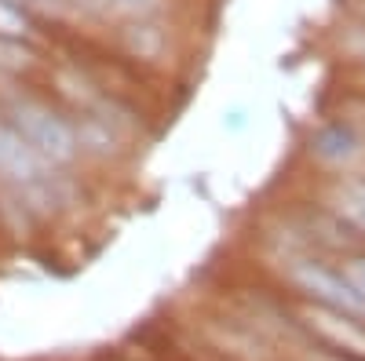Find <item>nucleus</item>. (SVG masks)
Here are the masks:
<instances>
[{"instance_id":"obj_1","label":"nucleus","mask_w":365,"mask_h":361,"mask_svg":"<svg viewBox=\"0 0 365 361\" xmlns=\"http://www.w3.org/2000/svg\"><path fill=\"white\" fill-rule=\"evenodd\" d=\"M0 175L19 190V197L34 204H55L58 201V175L51 172V161L41 157L11 125H0Z\"/></svg>"},{"instance_id":"obj_2","label":"nucleus","mask_w":365,"mask_h":361,"mask_svg":"<svg viewBox=\"0 0 365 361\" xmlns=\"http://www.w3.org/2000/svg\"><path fill=\"white\" fill-rule=\"evenodd\" d=\"M11 128L37 150L51 164H63L77 154V135L63 117H55L41 103H15L11 106Z\"/></svg>"},{"instance_id":"obj_3","label":"nucleus","mask_w":365,"mask_h":361,"mask_svg":"<svg viewBox=\"0 0 365 361\" xmlns=\"http://www.w3.org/2000/svg\"><path fill=\"white\" fill-rule=\"evenodd\" d=\"M289 274H292V281H296L303 292L314 295L322 307L344 310V314H358V318L365 314V295L351 285L347 274H336V270H329V266H322V263H311V259L292 263Z\"/></svg>"},{"instance_id":"obj_4","label":"nucleus","mask_w":365,"mask_h":361,"mask_svg":"<svg viewBox=\"0 0 365 361\" xmlns=\"http://www.w3.org/2000/svg\"><path fill=\"white\" fill-rule=\"evenodd\" d=\"M307 321H311L314 333L325 336L329 343H336V347H344V350H354V354H365V328H361L351 314L318 307V310L307 314Z\"/></svg>"},{"instance_id":"obj_5","label":"nucleus","mask_w":365,"mask_h":361,"mask_svg":"<svg viewBox=\"0 0 365 361\" xmlns=\"http://www.w3.org/2000/svg\"><path fill=\"white\" fill-rule=\"evenodd\" d=\"M84 11H103V15H154L161 0H73Z\"/></svg>"},{"instance_id":"obj_6","label":"nucleus","mask_w":365,"mask_h":361,"mask_svg":"<svg viewBox=\"0 0 365 361\" xmlns=\"http://www.w3.org/2000/svg\"><path fill=\"white\" fill-rule=\"evenodd\" d=\"M336 212L365 234V183H344L336 190Z\"/></svg>"},{"instance_id":"obj_7","label":"nucleus","mask_w":365,"mask_h":361,"mask_svg":"<svg viewBox=\"0 0 365 361\" xmlns=\"http://www.w3.org/2000/svg\"><path fill=\"white\" fill-rule=\"evenodd\" d=\"M26 29H29L26 11L19 4H11V0H0V37L19 41V37H26Z\"/></svg>"},{"instance_id":"obj_8","label":"nucleus","mask_w":365,"mask_h":361,"mask_svg":"<svg viewBox=\"0 0 365 361\" xmlns=\"http://www.w3.org/2000/svg\"><path fill=\"white\" fill-rule=\"evenodd\" d=\"M11 4H19V8H37V11H44V15H66L73 0H11Z\"/></svg>"},{"instance_id":"obj_9","label":"nucleus","mask_w":365,"mask_h":361,"mask_svg":"<svg viewBox=\"0 0 365 361\" xmlns=\"http://www.w3.org/2000/svg\"><path fill=\"white\" fill-rule=\"evenodd\" d=\"M344 274L351 278V285L365 295V259H354V263H347V270H344Z\"/></svg>"}]
</instances>
